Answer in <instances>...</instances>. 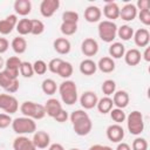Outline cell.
I'll return each mask as SVG.
<instances>
[{"label": "cell", "mask_w": 150, "mask_h": 150, "mask_svg": "<svg viewBox=\"0 0 150 150\" xmlns=\"http://www.w3.org/2000/svg\"><path fill=\"white\" fill-rule=\"evenodd\" d=\"M11 46H12L13 50L16 54H23L26 52V49H27V41L22 36H16V38L13 39Z\"/></svg>", "instance_id": "f1b7e54d"}, {"label": "cell", "mask_w": 150, "mask_h": 150, "mask_svg": "<svg viewBox=\"0 0 150 150\" xmlns=\"http://www.w3.org/2000/svg\"><path fill=\"white\" fill-rule=\"evenodd\" d=\"M142 57H143L146 62L150 61V47H145V50H144V53L142 54Z\"/></svg>", "instance_id": "db71d44e"}, {"label": "cell", "mask_w": 150, "mask_h": 150, "mask_svg": "<svg viewBox=\"0 0 150 150\" xmlns=\"http://www.w3.org/2000/svg\"><path fill=\"white\" fill-rule=\"evenodd\" d=\"M16 23H18V16L15 14H11L5 19L0 20V34L7 35L12 33L13 28L16 27Z\"/></svg>", "instance_id": "8fae6325"}, {"label": "cell", "mask_w": 150, "mask_h": 150, "mask_svg": "<svg viewBox=\"0 0 150 150\" xmlns=\"http://www.w3.org/2000/svg\"><path fill=\"white\" fill-rule=\"evenodd\" d=\"M53 47H54L56 53H59L61 55H66V54H68L70 52L71 45H70L68 39H66V38H57V39L54 40Z\"/></svg>", "instance_id": "44dd1931"}, {"label": "cell", "mask_w": 150, "mask_h": 150, "mask_svg": "<svg viewBox=\"0 0 150 150\" xmlns=\"http://www.w3.org/2000/svg\"><path fill=\"white\" fill-rule=\"evenodd\" d=\"M101 16H102V11L97 6L91 5L84 9V19L88 22H91V23L97 22V21H100Z\"/></svg>", "instance_id": "603a6c76"}, {"label": "cell", "mask_w": 150, "mask_h": 150, "mask_svg": "<svg viewBox=\"0 0 150 150\" xmlns=\"http://www.w3.org/2000/svg\"><path fill=\"white\" fill-rule=\"evenodd\" d=\"M98 30V36L103 42L110 43L115 40L116 35H117V26L114 21H109V20H103L98 23L97 27Z\"/></svg>", "instance_id": "5b68a950"}, {"label": "cell", "mask_w": 150, "mask_h": 150, "mask_svg": "<svg viewBox=\"0 0 150 150\" xmlns=\"http://www.w3.org/2000/svg\"><path fill=\"white\" fill-rule=\"evenodd\" d=\"M132 150H148V142L145 138L142 137H137L134 139L132 145H131Z\"/></svg>", "instance_id": "60d3db41"}, {"label": "cell", "mask_w": 150, "mask_h": 150, "mask_svg": "<svg viewBox=\"0 0 150 150\" xmlns=\"http://www.w3.org/2000/svg\"><path fill=\"white\" fill-rule=\"evenodd\" d=\"M14 11L16 14L26 16L32 11V2L29 0H16L14 2Z\"/></svg>", "instance_id": "cb8c5ba5"}, {"label": "cell", "mask_w": 150, "mask_h": 150, "mask_svg": "<svg viewBox=\"0 0 150 150\" xmlns=\"http://www.w3.org/2000/svg\"><path fill=\"white\" fill-rule=\"evenodd\" d=\"M60 1L59 0H42L40 4V13L45 18H50L59 9Z\"/></svg>", "instance_id": "9c48e42d"}, {"label": "cell", "mask_w": 150, "mask_h": 150, "mask_svg": "<svg viewBox=\"0 0 150 150\" xmlns=\"http://www.w3.org/2000/svg\"><path fill=\"white\" fill-rule=\"evenodd\" d=\"M97 64V68L102 71V73H105V74H109L111 71L115 70V62L111 57L109 56H103L98 60V62L96 63Z\"/></svg>", "instance_id": "d4e9b609"}, {"label": "cell", "mask_w": 150, "mask_h": 150, "mask_svg": "<svg viewBox=\"0 0 150 150\" xmlns=\"http://www.w3.org/2000/svg\"><path fill=\"white\" fill-rule=\"evenodd\" d=\"M117 35L123 41H128L134 36V29L128 25H123L120 28H117Z\"/></svg>", "instance_id": "d6a6232c"}, {"label": "cell", "mask_w": 150, "mask_h": 150, "mask_svg": "<svg viewBox=\"0 0 150 150\" xmlns=\"http://www.w3.org/2000/svg\"><path fill=\"white\" fill-rule=\"evenodd\" d=\"M62 59H60V57H55V59H52L50 61H49V63L47 64V67H48V69L52 71V73H54V74H56L57 73V70H59V67L61 66V63H62Z\"/></svg>", "instance_id": "b9f144b4"}, {"label": "cell", "mask_w": 150, "mask_h": 150, "mask_svg": "<svg viewBox=\"0 0 150 150\" xmlns=\"http://www.w3.org/2000/svg\"><path fill=\"white\" fill-rule=\"evenodd\" d=\"M32 141H33V143H34L36 149H46V148H48L50 145L49 135L46 131H42V130L35 131Z\"/></svg>", "instance_id": "4fadbf2b"}, {"label": "cell", "mask_w": 150, "mask_h": 150, "mask_svg": "<svg viewBox=\"0 0 150 150\" xmlns=\"http://www.w3.org/2000/svg\"><path fill=\"white\" fill-rule=\"evenodd\" d=\"M41 89L46 95H53V94L56 93L57 86H56V82L53 79H46V80L42 81Z\"/></svg>", "instance_id": "4dcf8cb0"}, {"label": "cell", "mask_w": 150, "mask_h": 150, "mask_svg": "<svg viewBox=\"0 0 150 150\" xmlns=\"http://www.w3.org/2000/svg\"><path fill=\"white\" fill-rule=\"evenodd\" d=\"M22 61L18 57V56H11L6 60L5 62V68L2 69L11 79L16 80L19 76V70H20V66H21Z\"/></svg>", "instance_id": "ba28073f"}, {"label": "cell", "mask_w": 150, "mask_h": 150, "mask_svg": "<svg viewBox=\"0 0 150 150\" xmlns=\"http://www.w3.org/2000/svg\"><path fill=\"white\" fill-rule=\"evenodd\" d=\"M79 21V14L75 11H66L62 14V22H70V23H77Z\"/></svg>", "instance_id": "f35d334b"}, {"label": "cell", "mask_w": 150, "mask_h": 150, "mask_svg": "<svg viewBox=\"0 0 150 150\" xmlns=\"http://www.w3.org/2000/svg\"><path fill=\"white\" fill-rule=\"evenodd\" d=\"M43 32H45V23L41 20L32 19V32H30V34H33V35H40Z\"/></svg>", "instance_id": "8d00e7d4"}, {"label": "cell", "mask_w": 150, "mask_h": 150, "mask_svg": "<svg viewBox=\"0 0 150 150\" xmlns=\"http://www.w3.org/2000/svg\"><path fill=\"white\" fill-rule=\"evenodd\" d=\"M110 117L114 122H116V124H120V123L124 122L125 118H127L125 112L123 111V109H120V108H112L110 110Z\"/></svg>", "instance_id": "836d02e7"}, {"label": "cell", "mask_w": 150, "mask_h": 150, "mask_svg": "<svg viewBox=\"0 0 150 150\" xmlns=\"http://www.w3.org/2000/svg\"><path fill=\"white\" fill-rule=\"evenodd\" d=\"M12 81H13V79H11L4 70L0 71V87H1V88L6 89V88L12 83Z\"/></svg>", "instance_id": "ee69618b"}, {"label": "cell", "mask_w": 150, "mask_h": 150, "mask_svg": "<svg viewBox=\"0 0 150 150\" xmlns=\"http://www.w3.org/2000/svg\"><path fill=\"white\" fill-rule=\"evenodd\" d=\"M103 14L109 21L118 19L120 18V7H118V5L114 1H107L104 7H103Z\"/></svg>", "instance_id": "2e32d148"}, {"label": "cell", "mask_w": 150, "mask_h": 150, "mask_svg": "<svg viewBox=\"0 0 150 150\" xmlns=\"http://www.w3.org/2000/svg\"><path fill=\"white\" fill-rule=\"evenodd\" d=\"M111 100H112V103L116 108L124 109L125 107H128L130 98H129V94L125 90H117L114 93V96Z\"/></svg>", "instance_id": "ac0fdd59"}, {"label": "cell", "mask_w": 150, "mask_h": 150, "mask_svg": "<svg viewBox=\"0 0 150 150\" xmlns=\"http://www.w3.org/2000/svg\"><path fill=\"white\" fill-rule=\"evenodd\" d=\"M48 67H47V63L42 60H36L34 63H33V70H34V74H38V75H43L46 74Z\"/></svg>", "instance_id": "ab89813d"}, {"label": "cell", "mask_w": 150, "mask_h": 150, "mask_svg": "<svg viewBox=\"0 0 150 150\" xmlns=\"http://www.w3.org/2000/svg\"><path fill=\"white\" fill-rule=\"evenodd\" d=\"M138 18H139V21H141L143 25H145V26H149V25H150V11H149V9L139 11Z\"/></svg>", "instance_id": "7bdbcfd3"}, {"label": "cell", "mask_w": 150, "mask_h": 150, "mask_svg": "<svg viewBox=\"0 0 150 150\" xmlns=\"http://www.w3.org/2000/svg\"><path fill=\"white\" fill-rule=\"evenodd\" d=\"M80 71L83 74V75H93L96 73L97 70V64L91 60V59H84L83 61H81L80 63Z\"/></svg>", "instance_id": "484cf974"}, {"label": "cell", "mask_w": 150, "mask_h": 150, "mask_svg": "<svg viewBox=\"0 0 150 150\" xmlns=\"http://www.w3.org/2000/svg\"><path fill=\"white\" fill-rule=\"evenodd\" d=\"M0 109H2L8 115L14 114L19 109V102L11 94H0Z\"/></svg>", "instance_id": "52a82bcc"}, {"label": "cell", "mask_w": 150, "mask_h": 150, "mask_svg": "<svg viewBox=\"0 0 150 150\" xmlns=\"http://www.w3.org/2000/svg\"><path fill=\"white\" fill-rule=\"evenodd\" d=\"M13 149L14 150H36L33 141L23 135H20L13 141Z\"/></svg>", "instance_id": "9a60e30c"}, {"label": "cell", "mask_w": 150, "mask_h": 150, "mask_svg": "<svg viewBox=\"0 0 150 150\" xmlns=\"http://www.w3.org/2000/svg\"><path fill=\"white\" fill-rule=\"evenodd\" d=\"M124 53H125V47L121 42H112L109 47V54L111 59H121L122 56H124Z\"/></svg>", "instance_id": "4316f807"}, {"label": "cell", "mask_w": 150, "mask_h": 150, "mask_svg": "<svg viewBox=\"0 0 150 150\" xmlns=\"http://www.w3.org/2000/svg\"><path fill=\"white\" fill-rule=\"evenodd\" d=\"M81 50L86 56H94L98 52V43L93 38H87L81 43Z\"/></svg>", "instance_id": "7c38bea8"}, {"label": "cell", "mask_w": 150, "mask_h": 150, "mask_svg": "<svg viewBox=\"0 0 150 150\" xmlns=\"http://www.w3.org/2000/svg\"><path fill=\"white\" fill-rule=\"evenodd\" d=\"M107 137L112 143H120V142H122V139L124 137V130H123L122 125L116 124V123L109 125L107 128Z\"/></svg>", "instance_id": "30bf717a"}, {"label": "cell", "mask_w": 150, "mask_h": 150, "mask_svg": "<svg viewBox=\"0 0 150 150\" xmlns=\"http://www.w3.org/2000/svg\"><path fill=\"white\" fill-rule=\"evenodd\" d=\"M69 150H80V149H76V148H73V149H69Z\"/></svg>", "instance_id": "9f6ffc18"}, {"label": "cell", "mask_w": 150, "mask_h": 150, "mask_svg": "<svg viewBox=\"0 0 150 150\" xmlns=\"http://www.w3.org/2000/svg\"><path fill=\"white\" fill-rule=\"evenodd\" d=\"M127 120V125H128V130L131 135H141L144 130V121H143V115L141 111L138 110H134L131 111Z\"/></svg>", "instance_id": "8992f818"}, {"label": "cell", "mask_w": 150, "mask_h": 150, "mask_svg": "<svg viewBox=\"0 0 150 150\" xmlns=\"http://www.w3.org/2000/svg\"><path fill=\"white\" fill-rule=\"evenodd\" d=\"M8 94H13V93H16L18 90H19V80L16 79V80H13L12 81V83L5 89Z\"/></svg>", "instance_id": "7dc6e473"}, {"label": "cell", "mask_w": 150, "mask_h": 150, "mask_svg": "<svg viewBox=\"0 0 150 150\" xmlns=\"http://www.w3.org/2000/svg\"><path fill=\"white\" fill-rule=\"evenodd\" d=\"M12 128H13V131L18 135L34 134L36 131V124L34 120L26 117V116L14 118L12 121Z\"/></svg>", "instance_id": "3957f363"}, {"label": "cell", "mask_w": 150, "mask_h": 150, "mask_svg": "<svg viewBox=\"0 0 150 150\" xmlns=\"http://www.w3.org/2000/svg\"><path fill=\"white\" fill-rule=\"evenodd\" d=\"M69 118H70V122L73 124V129H74L76 135L86 136L91 131L93 122H91L89 115L84 110H82V109L74 110L70 114Z\"/></svg>", "instance_id": "6da1fadb"}, {"label": "cell", "mask_w": 150, "mask_h": 150, "mask_svg": "<svg viewBox=\"0 0 150 150\" xmlns=\"http://www.w3.org/2000/svg\"><path fill=\"white\" fill-rule=\"evenodd\" d=\"M45 110H46V115L54 118L62 110V104L56 98H49L45 104Z\"/></svg>", "instance_id": "d6986e66"}, {"label": "cell", "mask_w": 150, "mask_h": 150, "mask_svg": "<svg viewBox=\"0 0 150 150\" xmlns=\"http://www.w3.org/2000/svg\"><path fill=\"white\" fill-rule=\"evenodd\" d=\"M8 47H9L8 40L5 38H0V54H4L5 52H7Z\"/></svg>", "instance_id": "681fc988"}, {"label": "cell", "mask_w": 150, "mask_h": 150, "mask_svg": "<svg viewBox=\"0 0 150 150\" xmlns=\"http://www.w3.org/2000/svg\"><path fill=\"white\" fill-rule=\"evenodd\" d=\"M141 59H142V54L137 48H131L124 53V61L128 66L131 67L137 66L141 62Z\"/></svg>", "instance_id": "7402d4cb"}, {"label": "cell", "mask_w": 150, "mask_h": 150, "mask_svg": "<svg viewBox=\"0 0 150 150\" xmlns=\"http://www.w3.org/2000/svg\"><path fill=\"white\" fill-rule=\"evenodd\" d=\"M112 105H114L112 100L109 96H104V97L100 98L97 101V104H96L97 110L101 114H108V112H110V110L112 109Z\"/></svg>", "instance_id": "83f0119b"}, {"label": "cell", "mask_w": 150, "mask_h": 150, "mask_svg": "<svg viewBox=\"0 0 150 150\" xmlns=\"http://www.w3.org/2000/svg\"><path fill=\"white\" fill-rule=\"evenodd\" d=\"M5 67V61H4V59H2V56L0 55V71L2 70V68Z\"/></svg>", "instance_id": "11a10c76"}, {"label": "cell", "mask_w": 150, "mask_h": 150, "mask_svg": "<svg viewBox=\"0 0 150 150\" xmlns=\"http://www.w3.org/2000/svg\"><path fill=\"white\" fill-rule=\"evenodd\" d=\"M60 29H61V33L66 36H69V35H73L76 33L77 30V23H70V22H62L61 26H60Z\"/></svg>", "instance_id": "d590c367"}, {"label": "cell", "mask_w": 150, "mask_h": 150, "mask_svg": "<svg viewBox=\"0 0 150 150\" xmlns=\"http://www.w3.org/2000/svg\"><path fill=\"white\" fill-rule=\"evenodd\" d=\"M101 89L105 96L114 95V93L116 91V83L114 80H105V81H103Z\"/></svg>", "instance_id": "e575fe53"}, {"label": "cell", "mask_w": 150, "mask_h": 150, "mask_svg": "<svg viewBox=\"0 0 150 150\" xmlns=\"http://www.w3.org/2000/svg\"><path fill=\"white\" fill-rule=\"evenodd\" d=\"M59 93L63 103L71 105L77 101V88L74 81L66 80L59 86Z\"/></svg>", "instance_id": "7a4b0ae2"}, {"label": "cell", "mask_w": 150, "mask_h": 150, "mask_svg": "<svg viewBox=\"0 0 150 150\" xmlns=\"http://www.w3.org/2000/svg\"><path fill=\"white\" fill-rule=\"evenodd\" d=\"M20 111L23 114V116L29 117L32 120H41L46 116L45 105L32 101H25L20 105Z\"/></svg>", "instance_id": "277c9868"}, {"label": "cell", "mask_w": 150, "mask_h": 150, "mask_svg": "<svg viewBox=\"0 0 150 150\" xmlns=\"http://www.w3.org/2000/svg\"><path fill=\"white\" fill-rule=\"evenodd\" d=\"M88 150H112V148L108 146V145H101V144H95L91 145Z\"/></svg>", "instance_id": "f907efd6"}, {"label": "cell", "mask_w": 150, "mask_h": 150, "mask_svg": "<svg viewBox=\"0 0 150 150\" xmlns=\"http://www.w3.org/2000/svg\"><path fill=\"white\" fill-rule=\"evenodd\" d=\"M48 150H64V148L60 143H53L48 146Z\"/></svg>", "instance_id": "f5cc1de1"}, {"label": "cell", "mask_w": 150, "mask_h": 150, "mask_svg": "<svg viewBox=\"0 0 150 150\" xmlns=\"http://www.w3.org/2000/svg\"><path fill=\"white\" fill-rule=\"evenodd\" d=\"M16 30L20 35H27L32 32V19H21L16 23Z\"/></svg>", "instance_id": "f546056e"}, {"label": "cell", "mask_w": 150, "mask_h": 150, "mask_svg": "<svg viewBox=\"0 0 150 150\" xmlns=\"http://www.w3.org/2000/svg\"><path fill=\"white\" fill-rule=\"evenodd\" d=\"M97 101H98L97 95L90 90L84 91L80 97V103H81L82 108H84V109H93L94 107H96Z\"/></svg>", "instance_id": "5bb4252c"}, {"label": "cell", "mask_w": 150, "mask_h": 150, "mask_svg": "<svg viewBox=\"0 0 150 150\" xmlns=\"http://www.w3.org/2000/svg\"><path fill=\"white\" fill-rule=\"evenodd\" d=\"M20 74L23 76V77H32L34 75V70H33V64L30 62H22L21 66H20Z\"/></svg>", "instance_id": "74e56055"}, {"label": "cell", "mask_w": 150, "mask_h": 150, "mask_svg": "<svg viewBox=\"0 0 150 150\" xmlns=\"http://www.w3.org/2000/svg\"><path fill=\"white\" fill-rule=\"evenodd\" d=\"M134 41L135 45L138 47H148L150 41V34L146 28H139L134 33Z\"/></svg>", "instance_id": "e0dca14e"}, {"label": "cell", "mask_w": 150, "mask_h": 150, "mask_svg": "<svg viewBox=\"0 0 150 150\" xmlns=\"http://www.w3.org/2000/svg\"><path fill=\"white\" fill-rule=\"evenodd\" d=\"M135 6H136V8L139 9V11L149 9V7H150V2H149L148 0H138L137 4H136Z\"/></svg>", "instance_id": "c3c4849f"}, {"label": "cell", "mask_w": 150, "mask_h": 150, "mask_svg": "<svg viewBox=\"0 0 150 150\" xmlns=\"http://www.w3.org/2000/svg\"><path fill=\"white\" fill-rule=\"evenodd\" d=\"M12 117L8 114H0V129H5L12 124Z\"/></svg>", "instance_id": "f6af8a7d"}, {"label": "cell", "mask_w": 150, "mask_h": 150, "mask_svg": "<svg viewBox=\"0 0 150 150\" xmlns=\"http://www.w3.org/2000/svg\"><path fill=\"white\" fill-rule=\"evenodd\" d=\"M69 118V116H68V112L66 111V110H61L55 117H54V120L56 121V122H59V123H63V122H67V120Z\"/></svg>", "instance_id": "bcb514c9"}, {"label": "cell", "mask_w": 150, "mask_h": 150, "mask_svg": "<svg viewBox=\"0 0 150 150\" xmlns=\"http://www.w3.org/2000/svg\"><path fill=\"white\" fill-rule=\"evenodd\" d=\"M137 15V8L134 4H127L120 8V18L124 21H132Z\"/></svg>", "instance_id": "ffe728a7"}, {"label": "cell", "mask_w": 150, "mask_h": 150, "mask_svg": "<svg viewBox=\"0 0 150 150\" xmlns=\"http://www.w3.org/2000/svg\"><path fill=\"white\" fill-rule=\"evenodd\" d=\"M115 150H131V148H130V145H129L128 143L120 142V143H118V145L116 146V149H115Z\"/></svg>", "instance_id": "816d5d0a"}, {"label": "cell", "mask_w": 150, "mask_h": 150, "mask_svg": "<svg viewBox=\"0 0 150 150\" xmlns=\"http://www.w3.org/2000/svg\"><path fill=\"white\" fill-rule=\"evenodd\" d=\"M59 76H61L62 79H69L73 75V66L70 62L67 61H62L61 66L59 67V70L56 73Z\"/></svg>", "instance_id": "1f68e13d"}]
</instances>
